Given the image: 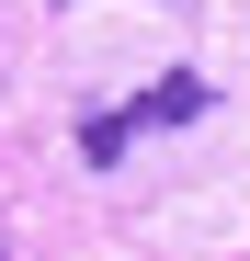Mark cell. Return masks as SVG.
Listing matches in <instances>:
<instances>
[{
    "mask_svg": "<svg viewBox=\"0 0 250 261\" xmlns=\"http://www.w3.org/2000/svg\"><path fill=\"white\" fill-rule=\"evenodd\" d=\"M205 102H216V91H205L193 68H171V80H148V91L125 102V125H205Z\"/></svg>",
    "mask_w": 250,
    "mask_h": 261,
    "instance_id": "6da1fadb",
    "label": "cell"
},
{
    "mask_svg": "<svg viewBox=\"0 0 250 261\" xmlns=\"http://www.w3.org/2000/svg\"><path fill=\"white\" fill-rule=\"evenodd\" d=\"M125 137H137L125 114H91V125H80V159H91V170H114V159H125Z\"/></svg>",
    "mask_w": 250,
    "mask_h": 261,
    "instance_id": "7a4b0ae2",
    "label": "cell"
}]
</instances>
